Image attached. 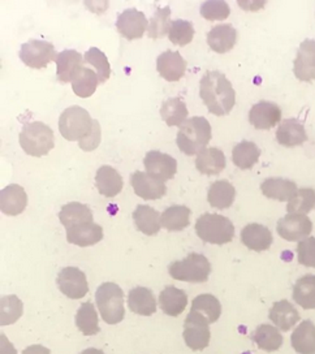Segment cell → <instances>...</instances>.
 Returning a JSON list of instances; mask_svg holds the SVG:
<instances>
[{"mask_svg": "<svg viewBox=\"0 0 315 354\" xmlns=\"http://www.w3.org/2000/svg\"><path fill=\"white\" fill-rule=\"evenodd\" d=\"M144 165L146 168V174L162 183L173 178L178 172L176 159L171 155L160 153L157 150H151L145 155Z\"/></svg>", "mask_w": 315, "mask_h": 354, "instance_id": "cell-13", "label": "cell"}, {"mask_svg": "<svg viewBox=\"0 0 315 354\" xmlns=\"http://www.w3.org/2000/svg\"><path fill=\"white\" fill-rule=\"evenodd\" d=\"M59 219L60 223L66 227V230H69L82 223L93 221V212L89 209V206L84 203L69 202L61 207V210L59 212Z\"/></svg>", "mask_w": 315, "mask_h": 354, "instance_id": "cell-34", "label": "cell"}, {"mask_svg": "<svg viewBox=\"0 0 315 354\" xmlns=\"http://www.w3.org/2000/svg\"><path fill=\"white\" fill-rule=\"evenodd\" d=\"M169 17H171V8L169 6L163 8H158L149 21V26H147L149 38L159 39L169 35L171 24H172Z\"/></svg>", "mask_w": 315, "mask_h": 354, "instance_id": "cell-41", "label": "cell"}, {"mask_svg": "<svg viewBox=\"0 0 315 354\" xmlns=\"http://www.w3.org/2000/svg\"><path fill=\"white\" fill-rule=\"evenodd\" d=\"M23 313V304L21 299L15 295L4 296L0 299V324L8 326L21 318Z\"/></svg>", "mask_w": 315, "mask_h": 354, "instance_id": "cell-42", "label": "cell"}, {"mask_svg": "<svg viewBox=\"0 0 315 354\" xmlns=\"http://www.w3.org/2000/svg\"><path fill=\"white\" fill-rule=\"evenodd\" d=\"M95 185L102 196L116 197L123 190V177L111 166H102L95 175Z\"/></svg>", "mask_w": 315, "mask_h": 354, "instance_id": "cell-23", "label": "cell"}, {"mask_svg": "<svg viewBox=\"0 0 315 354\" xmlns=\"http://www.w3.org/2000/svg\"><path fill=\"white\" fill-rule=\"evenodd\" d=\"M260 156V149L254 142L242 141L233 147L232 162L240 169H251L257 165Z\"/></svg>", "mask_w": 315, "mask_h": 354, "instance_id": "cell-38", "label": "cell"}, {"mask_svg": "<svg viewBox=\"0 0 315 354\" xmlns=\"http://www.w3.org/2000/svg\"><path fill=\"white\" fill-rule=\"evenodd\" d=\"M147 26L149 21L145 13L135 8L125 10L116 19L117 32L128 41L142 38L145 32H147Z\"/></svg>", "mask_w": 315, "mask_h": 354, "instance_id": "cell-12", "label": "cell"}, {"mask_svg": "<svg viewBox=\"0 0 315 354\" xmlns=\"http://www.w3.org/2000/svg\"><path fill=\"white\" fill-rule=\"evenodd\" d=\"M169 275L185 283H204L211 274V265L202 254L191 253L182 261H175L169 267Z\"/></svg>", "mask_w": 315, "mask_h": 354, "instance_id": "cell-6", "label": "cell"}, {"mask_svg": "<svg viewBox=\"0 0 315 354\" xmlns=\"http://www.w3.org/2000/svg\"><path fill=\"white\" fill-rule=\"evenodd\" d=\"M292 348L298 354H315V324L312 321L300 323L291 336Z\"/></svg>", "mask_w": 315, "mask_h": 354, "instance_id": "cell-31", "label": "cell"}, {"mask_svg": "<svg viewBox=\"0 0 315 354\" xmlns=\"http://www.w3.org/2000/svg\"><path fill=\"white\" fill-rule=\"evenodd\" d=\"M270 321L282 331H289L300 321V313L287 299L278 301L272 305L269 313Z\"/></svg>", "mask_w": 315, "mask_h": 354, "instance_id": "cell-27", "label": "cell"}, {"mask_svg": "<svg viewBox=\"0 0 315 354\" xmlns=\"http://www.w3.org/2000/svg\"><path fill=\"white\" fill-rule=\"evenodd\" d=\"M23 354H51V351L44 345H30L23 349Z\"/></svg>", "mask_w": 315, "mask_h": 354, "instance_id": "cell-50", "label": "cell"}, {"mask_svg": "<svg viewBox=\"0 0 315 354\" xmlns=\"http://www.w3.org/2000/svg\"><path fill=\"white\" fill-rule=\"evenodd\" d=\"M28 206V194L19 184H11L0 192V210L8 216L23 214Z\"/></svg>", "mask_w": 315, "mask_h": 354, "instance_id": "cell-19", "label": "cell"}, {"mask_svg": "<svg viewBox=\"0 0 315 354\" xmlns=\"http://www.w3.org/2000/svg\"><path fill=\"white\" fill-rule=\"evenodd\" d=\"M195 233L203 243L225 245L233 240L235 225L225 216L206 212L197 219Z\"/></svg>", "mask_w": 315, "mask_h": 354, "instance_id": "cell-4", "label": "cell"}, {"mask_svg": "<svg viewBox=\"0 0 315 354\" xmlns=\"http://www.w3.org/2000/svg\"><path fill=\"white\" fill-rule=\"evenodd\" d=\"M131 184L133 187L135 196L146 201L160 199L167 193V187L164 183L150 176L146 172L135 171L131 177Z\"/></svg>", "mask_w": 315, "mask_h": 354, "instance_id": "cell-16", "label": "cell"}, {"mask_svg": "<svg viewBox=\"0 0 315 354\" xmlns=\"http://www.w3.org/2000/svg\"><path fill=\"white\" fill-rule=\"evenodd\" d=\"M200 97L209 112L216 116L228 115L236 103V93L222 72L209 71L200 81Z\"/></svg>", "mask_w": 315, "mask_h": 354, "instance_id": "cell-1", "label": "cell"}, {"mask_svg": "<svg viewBox=\"0 0 315 354\" xmlns=\"http://www.w3.org/2000/svg\"><path fill=\"white\" fill-rule=\"evenodd\" d=\"M282 110L276 103L262 100L249 111V122L258 131H269L282 120Z\"/></svg>", "mask_w": 315, "mask_h": 354, "instance_id": "cell-14", "label": "cell"}, {"mask_svg": "<svg viewBox=\"0 0 315 354\" xmlns=\"http://www.w3.org/2000/svg\"><path fill=\"white\" fill-rule=\"evenodd\" d=\"M57 283L60 292L68 299H84L89 292L86 275L77 267L63 268L57 275Z\"/></svg>", "mask_w": 315, "mask_h": 354, "instance_id": "cell-10", "label": "cell"}, {"mask_svg": "<svg viewBox=\"0 0 315 354\" xmlns=\"http://www.w3.org/2000/svg\"><path fill=\"white\" fill-rule=\"evenodd\" d=\"M260 190L267 198L276 199L280 202L291 201L297 193V185L292 180L282 177H269L260 184Z\"/></svg>", "mask_w": 315, "mask_h": 354, "instance_id": "cell-24", "label": "cell"}, {"mask_svg": "<svg viewBox=\"0 0 315 354\" xmlns=\"http://www.w3.org/2000/svg\"><path fill=\"white\" fill-rule=\"evenodd\" d=\"M0 340H1V354H17V351L13 348L8 339L6 337V335L1 333L0 336Z\"/></svg>", "mask_w": 315, "mask_h": 354, "instance_id": "cell-51", "label": "cell"}, {"mask_svg": "<svg viewBox=\"0 0 315 354\" xmlns=\"http://www.w3.org/2000/svg\"><path fill=\"white\" fill-rule=\"evenodd\" d=\"M276 230L279 236L287 241H303L313 231V223L306 215L288 214L278 221Z\"/></svg>", "mask_w": 315, "mask_h": 354, "instance_id": "cell-11", "label": "cell"}, {"mask_svg": "<svg viewBox=\"0 0 315 354\" xmlns=\"http://www.w3.org/2000/svg\"><path fill=\"white\" fill-rule=\"evenodd\" d=\"M200 13L209 21H219L225 20L231 15V8L223 0H209L202 3Z\"/></svg>", "mask_w": 315, "mask_h": 354, "instance_id": "cell-47", "label": "cell"}, {"mask_svg": "<svg viewBox=\"0 0 315 354\" xmlns=\"http://www.w3.org/2000/svg\"><path fill=\"white\" fill-rule=\"evenodd\" d=\"M94 119L79 106H72L63 111L59 118V131L67 141H81L93 129Z\"/></svg>", "mask_w": 315, "mask_h": 354, "instance_id": "cell-7", "label": "cell"}, {"mask_svg": "<svg viewBox=\"0 0 315 354\" xmlns=\"http://www.w3.org/2000/svg\"><path fill=\"white\" fill-rule=\"evenodd\" d=\"M102 239H103V230L99 224L94 221L82 223L79 225L67 230L68 243L77 245L81 248L93 246L99 243Z\"/></svg>", "mask_w": 315, "mask_h": 354, "instance_id": "cell-21", "label": "cell"}, {"mask_svg": "<svg viewBox=\"0 0 315 354\" xmlns=\"http://www.w3.org/2000/svg\"><path fill=\"white\" fill-rule=\"evenodd\" d=\"M276 140L284 147H296L307 141V133L303 122L297 119H285L276 131Z\"/></svg>", "mask_w": 315, "mask_h": 354, "instance_id": "cell-25", "label": "cell"}, {"mask_svg": "<svg viewBox=\"0 0 315 354\" xmlns=\"http://www.w3.org/2000/svg\"><path fill=\"white\" fill-rule=\"evenodd\" d=\"M101 125H99L98 120H94L91 132L89 133L84 140L79 141V147H81V150H84V151H93V150H95V149L101 145Z\"/></svg>", "mask_w": 315, "mask_h": 354, "instance_id": "cell-49", "label": "cell"}, {"mask_svg": "<svg viewBox=\"0 0 315 354\" xmlns=\"http://www.w3.org/2000/svg\"><path fill=\"white\" fill-rule=\"evenodd\" d=\"M20 145L30 156H45L55 147L54 131L45 122H28L20 133Z\"/></svg>", "mask_w": 315, "mask_h": 354, "instance_id": "cell-3", "label": "cell"}, {"mask_svg": "<svg viewBox=\"0 0 315 354\" xmlns=\"http://www.w3.org/2000/svg\"><path fill=\"white\" fill-rule=\"evenodd\" d=\"M298 263L315 268V237H307L297 245Z\"/></svg>", "mask_w": 315, "mask_h": 354, "instance_id": "cell-48", "label": "cell"}, {"mask_svg": "<svg viewBox=\"0 0 315 354\" xmlns=\"http://www.w3.org/2000/svg\"><path fill=\"white\" fill-rule=\"evenodd\" d=\"M203 315L209 323H215L222 315V304L213 295H200L191 302V309Z\"/></svg>", "mask_w": 315, "mask_h": 354, "instance_id": "cell-40", "label": "cell"}, {"mask_svg": "<svg viewBox=\"0 0 315 354\" xmlns=\"http://www.w3.org/2000/svg\"><path fill=\"white\" fill-rule=\"evenodd\" d=\"M225 153L216 147H206L195 159V167L202 175H219L225 171Z\"/></svg>", "mask_w": 315, "mask_h": 354, "instance_id": "cell-30", "label": "cell"}, {"mask_svg": "<svg viewBox=\"0 0 315 354\" xmlns=\"http://www.w3.org/2000/svg\"><path fill=\"white\" fill-rule=\"evenodd\" d=\"M193 37H194V26L191 21L175 20L171 24L169 38L172 44L184 47L191 44Z\"/></svg>", "mask_w": 315, "mask_h": 354, "instance_id": "cell-46", "label": "cell"}, {"mask_svg": "<svg viewBox=\"0 0 315 354\" xmlns=\"http://www.w3.org/2000/svg\"><path fill=\"white\" fill-rule=\"evenodd\" d=\"M188 305V295L179 288L169 286L159 295V306L169 317H179Z\"/></svg>", "mask_w": 315, "mask_h": 354, "instance_id": "cell-26", "label": "cell"}, {"mask_svg": "<svg viewBox=\"0 0 315 354\" xmlns=\"http://www.w3.org/2000/svg\"><path fill=\"white\" fill-rule=\"evenodd\" d=\"M293 301L303 309H315V275H305L293 287Z\"/></svg>", "mask_w": 315, "mask_h": 354, "instance_id": "cell-36", "label": "cell"}, {"mask_svg": "<svg viewBox=\"0 0 315 354\" xmlns=\"http://www.w3.org/2000/svg\"><path fill=\"white\" fill-rule=\"evenodd\" d=\"M315 207V190L312 188H301L297 190L287 206L288 214L307 215Z\"/></svg>", "mask_w": 315, "mask_h": 354, "instance_id": "cell-44", "label": "cell"}, {"mask_svg": "<svg viewBox=\"0 0 315 354\" xmlns=\"http://www.w3.org/2000/svg\"><path fill=\"white\" fill-rule=\"evenodd\" d=\"M85 62L97 69L99 84H104L111 76V66L107 56L97 47H90L85 54Z\"/></svg>", "mask_w": 315, "mask_h": 354, "instance_id": "cell-45", "label": "cell"}, {"mask_svg": "<svg viewBox=\"0 0 315 354\" xmlns=\"http://www.w3.org/2000/svg\"><path fill=\"white\" fill-rule=\"evenodd\" d=\"M133 221L140 232L154 236L160 231V215L155 209L147 205H138L133 211Z\"/></svg>", "mask_w": 315, "mask_h": 354, "instance_id": "cell-32", "label": "cell"}, {"mask_svg": "<svg viewBox=\"0 0 315 354\" xmlns=\"http://www.w3.org/2000/svg\"><path fill=\"white\" fill-rule=\"evenodd\" d=\"M79 354H104V352L101 351V349H97V348H88V349L82 351Z\"/></svg>", "mask_w": 315, "mask_h": 354, "instance_id": "cell-52", "label": "cell"}, {"mask_svg": "<svg viewBox=\"0 0 315 354\" xmlns=\"http://www.w3.org/2000/svg\"><path fill=\"white\" fill-rule=\"evenodd\" d=\"M19 56L25 66L33 69L46 68L51 62L57 59L54 44L39 39H30L23 44Z\"/></svg>", "mask_w": 315, "mask_h": 354, "instance_id": "cell-9", "label": "cell"}, {"mask_svg": "<svg viewBox=\"0 0 315 354\" xmlns=\"http://www.w3.org/2000/svg\"><path fill=\"white\" fill-rule=\"evenodd\" d=\"M182 336L191 351H203L209 346L211 339L210 323L200 313L191 310L184 322Z\"/></svg>", "mask_w": 315, "mask_h": 354, "instance_id": "cell-8", "label": "cell"}, {"mask_svg": "<svg viewBox=\"0 0 315 354\" xmlns=\"http://www.w3.org/2000/svg\"><path fill=\"white\" fill-rule=\"evenodd\" d=\"M237 41L236 29L231 24H222L213 28L207 34V44L218 54L231 51Z\"/></svg>", "mask_w": 315, "mask_h": 354, "instance_id": "cell-22", "label": "cell"}, {"mask_svg": "<svg viewBox=\"0 0 315 354\" xmlns=\"http://www.w3.org/2000/svg\"><path fill=\"white\" fill-rule=\"evenodd\" d=\"M211 125L207 119L194 116L180 125L176 137V144L184 154L198 155L211 141Z\"/></svg>", "mask_w": 315, "mask_h": 354, "instance_id": "cell-2", "label": "cell"}, {"mask_svg": "<svg viewBox=\"0 0 315 354\" xmlns=\"http://www.w3.org/2000/svg\"><path fill=\"white\" fill-rule=\"evenodd\" d=\"M191 209L182 205H175L166 209L160 215V223L169 232H180L191 224Z\"/></svg>", "mask_w": 315, "mask_h": 354, "instance_id": "cell-33", "label": "cell"}, {"mask_svg": "<svg viewBox=\"0 0 315 354\" xmlns=\"http://www.w3.org/2000/svg\"><path fill=\"white\" fill-rule=\"evenodd\" d=\"M253 342L257 344L258 349L265 352H275L282 348L283 335L271 324H260L253 333Z\"/></svg>", "mask_w": 315, "mask_h": 354, "instance_id": "cell-35", "label": "cell"}, {"mask_svg": "<svg viewBox=\"0 0 315 354\" xmlns=\"http://www.w3.org/2000/svg\"><path fill=\"white\" fill-rule=\"evenodd\" d=\"M160 115L169 127H180L187 122L189 111L184 100L175 97L163 102L160 107Z\"/></svg>", "mask_w": 315, "mask_h": 354, "instance_id": "cell-37", "label": "cell"}, {"mask_svg": "<svg viewBox=\"0 0 315 354\" xmlns=\"http://www.w3.org/2000/svg\"><path fill=\"white\" fill-rule=\"evenodd\" d=\"M236 198V189L227 181V180H218L211 184L207 193V201L211 207L218 210L229 209Z\"/></svg>", "mask_w": 315, "mask_h": 354, "instance_id": "cell-29", "label": "cell"}, {"mask_svg": "<svg viewBox=\"0 0 315 354\" xmlns=\"http://www.w3.org/2000/svg\"><path fill=\"white\" fill-rule=\"evenodd\" d=\"M128 306L135 314L150 317L157 313V299L149 288L135 287L128 295Z\"/></svg>", "mask_w": 315, "mask_h": 354, "instance_id": "cell-28", "label": "cell"}, {"mask_svg": "<svg viewBox=\"0 0 315 354\" xmlns=\"http://www.w3.org/2000/svg\"><path fill=\"white\" fill-rule=\"evenodd\" d=\"M97 306L107 324H117L124 319V292L115 283H103L95 292Z\"/></svg>", "mask_w": 315, "mask_h": 354, "instance_id": "cell-5", "label": "cell"}, {"mask_svg": "<svg viewBox=\"0 0 315 354\" xmlns=\"http://www.w3.org/2000/svg\"><path fill=\"white\" fill-rule=\"evenodd\" d=\"M157 71L160 77L169 82H178L184 77L187 62L178 51H164L157 59Z\"/></svg>", "mask_w": 315, "mask_h": 354, "instance_id": "cell-17", "label": "cell"}, {"mask_svg": "<svg viewBox=\"0 0 315 354\" xmlns=\"http://www.w3.org/2000/svg\"><path fill=\"white\" fill-rule=\"evenodd\" d=\"M241 243L250 250L265 252L270 249L274 237L267 227L258 223H251L241 231Z\"/></svg>", "mask_w": 315, "mask_h": 354, "instance_id": "cell-20", "label": "cell"}, {"mask_svg": "<svg viewBox=\"0 0 315 354\" xmlns=\"http://www.w3.org/2000/svg\"><path fill=\"white\" fill-rule=\"evenodd\" d=\"M99 85V78L90 68H84L79 76L72 82V88L79 98H89Z\"/></svg>", "mask_w": 315, "mask_h": 354, "instance_id": "cell-43", "label": "cell"}, {"mask_svg": "<svg viewBox=\"0 0 315 354\" xmlns=\"http://www.w3.org/2000/svg\"><path fill=\"white\" fill-rule=\"evenodd\" d=\"M76 326L85 336H93L101 332L98 324V313L91 302H84L76 314Z\"/></svg>", "mask_w": 315, "mask_h": 354, "instance_id": "cell-39", "label": "cell"}, {"mask_svg": "<svg viewBox=\"0 0 315 354\" xmlns=\"http://www.w3.org/2000/svg\"><path fill=\"white\" fill-rule=\"evenodd\" d=\"M294 76L303 82L315 80V41L305 39L300 44L298 53L293 63Z\"/></svg>", "mask_w": 315, "mask_h": 354, "instance_id": "cell-15", "label": "cell"}, {"mask_svg": "<svg viewBox=\"0 0 315 354\" xmlns=\"http://www.w3.org/2000/svg\"><path fill=\"white\" fill-rule=\"evenodd\" d=\"M84 68V59L77 51L64 50L57 54V76L61 84L73 82Z\"/></svg>", "mask_w": 315, "mask_h": 354, "instance_id": "cell-18", "label": "cell"}]
</instances>
